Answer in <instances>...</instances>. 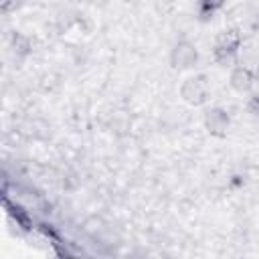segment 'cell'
Here are the masks:
<instances>
[{
  "mask_svg": "<svg viewBox=\"0 0 259 259\" xmlns=\"http://www.w3.org/2000/svg\"><path fill=\"white\" fill-rule=\"evenodd\" d=\"M214 59H217V63H219V65L229 67V65H233V63L237 61V49L217 45V47H214Z\"/></svg>",
  "mask_w": 259,
  "mask_h": 259,
  "instance_id": "obj_6",
  "label": "cell"
},
{
  "mask_svg": "<svg viewBox=\"0 0 259 259\" xmlns=\"http://www.w3.org/2000/svg\"><path fill=\"white\" fill-rule=\"evenodd\" d=\"M182 97L192 103V105H200L204 103L206 95H208V83L204 77H190L182 83V89H180Z\"/></svg>",
  "mask_w": 259,
  "mask_h": 259,
  "instance_id": "obj_1",
  "label": "cell"
},
{
  "mask_svg": "<svg viewBox=\"0 0 259 259\" xmlns=\"http://www.w3.org/2000/svg\"><path fill=\"white\" fill-rule=\"evenodd\" d=\"M196 49H194V45H190L188 40H180V42H176V47L172 49V55H170V61H172V65L174 67H178V69H188V67H192L194 63H196Z\"/></svg>",
  "mask_w": 259,
  "mask_h": 259,
  "instance_id": "obj_2",
  "label": "cell"
},
{
  "mask_svg": "<svg viewBox=\"0 0 259 259\" xmlns=\"http://www.w3.org/2000/svg\"><path fill=\"white\" fill-rule=\"evenodd\" d=\"M10 49H12V53L16 55V57H26L30 51H32V42H30V38L28 36H24V34H12V40H10Z\"/></svg>",
  "mask_w": 259,
  "mask_h": 259,
  "instance_id": "obj_5",
  "label": "cell"
},
{
  "mask_svg": "<svg viewBox=\"0 0 259 259\" xmlns=\"http://www.w3.org/2000/svg\"><path fill=\"white\" fill-rule=\"evenodd\" d=\"M247 109H249V113L259 115V95L249 97V101H247Z\"/></svg>",
  "mask_w": 259,
  "mask_h": 259,
  "instance_id": "obj_9",
  "label": "cell"
},
{
  "mask_svg": "<svg viewBox=\"0 0 259 259\" xmlns=\"http://www.w3.org/2000/svg\"><path fill=\"white\" fill-rule=\"evenodd\" d=\"M225 4V0H200V12L202 14H210L217 8H221Z\"/></svg>",
  "mask_w": 259,
  "mask_h": 259,
  "instance_id": "obj_8",
  "label": "cell"
},
{
  "mask_svg": "<svg viewBox=\"0 0 259 259\" xmlns=\"http://www.w3.org/2000/svg\"><path fill=\"white\" fill-rule=\"evenodd\" d=\"M229 81H231V87L233 89H237V91H249L253 87V83H255V75L247 67H235Z\"/></svg>",
  "mask_w": 259,
  "mask_h": 259,
  "instance_id": "obj_4",
  "label": "cell"
},
{
  "mask_svg": "<svg viewBox=\"0 0 259 259\" xmlns=\"http://www.w3.org/2000/svg\"><path fill=\"white\" fill-rule=\"evenodd\" d=\"M20 4V0H0V10L2 12H8L12 8H16Z\"/></svg>",
  "mask_w": 259,
  "mask_h": 259,
  "instance_id": "obj_10",
  "label": "cell"
},
{
  "mask_svg": "<svg viewBox=\"0 0 259 259\" xmlns=\"http://www.w3.org/2000/svg\"><path fill=\"white\" fill-rule=\"evenodd\" d=\"M217 45H221V47H233V49H239V45H241V36H239V32H237V30H225V32H221V34H219Z\"/></svg>",
  "mask_w": 259,
  "mask_h": 259,
  "instance_id": "obj_7",
  "label": "cell"
},
{
  "mask_svg": "<svg viewBox=\"0 0 259 259\" xmlns=\"http://www.w3.org/2000/svg\"><path fill=\"white\" fill-rule=\"evenodd\" d=\"M204 127L212 134V136H225L229 130V115L225 109L221 107H212L204 113Z\"/></svg>",
  "mask_w": 259,
  "mask_h": 259,
  "instance_id": "obj_3",
  "label": "cell"
}]
</instances>
